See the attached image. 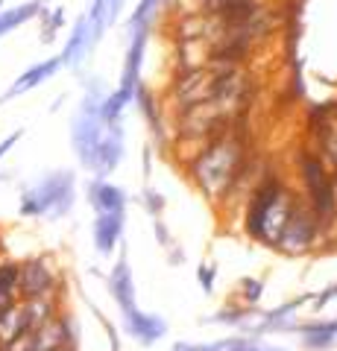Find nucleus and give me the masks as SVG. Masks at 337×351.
Returning <instances> with one entry per match:
<instances>
[{"label":"nucleus","instance_id":"f257e3e1","mask_svg":"<svg viewBox=\"0 0 337 351\" xmlns=\"http://www.w3.org/2000/svg\"><path fill=\"white\" fill-rule=\"evenodd\" d=\"M244 120L246 117L235 120L223 135H217L214 141H209V144H202L188 161H185L191 182L197 184V191L211 205L229 202V196L235 191L237 179H241L244 167L249 164V158H253V152H249V138L241 129Z\"/></svg>","mask_w":337,"mask_h":351},{"label":"nucleus","instance_id":"f03ea898","mask_svg":"<svg viewBox=\"0 0 337 351\" xmlns=\"http://www.w3.org/2000/svg\"><path fill=\"white\" fill-rule=\"evenodd\" d=\"M293 193L279 173H261V179L249 196L244 199V234L255 243L276 246V237L281 234V226L288 219Z\"/></svg>","mask_w":337,"mask_h":351},{"label":"nucleus","instance_id":"7ed1b4c3","mask_svg":"<svg viewBox=\"0 0 337 351\" xmlns=\"http://www.w3.org/2000/svg\"><path fill=\"white\" fill-rule=\"evenodd\" d=\"M77 205V176L71 170H50L32 184H24L18 214L24 219H62Z\"/></svg>","mask_w":337,"mask_h":351},{"label":"nucleus","instance_id":"20e7f679","mask_svg":"<svg viewBox=\"0 0 337 351\" xmlns=\"http://www.w3.org/2000/svg\"><path fill=\"white\" fill-rule=\"evenodd\" d=\"M299 179H302V199L311 208L317 219L325 228V240L329 243L332 232L337 228V184L332 170L320 161V156L314 149H305L299 156Z\"/></svg>","mask_w":337,"mask_h":351},{"label":"nucleus","instance_id":"39448f33","mask_svg":"<svg viewBox=\"0 0 337 351\" xmlns=\"http://www.w3.org/2000/svg\"><path fill=\"white\" fill-rule=\"evenodd\" d=\"M103 97H106L103 88L91 80L89 82V91H85L82 103L77 108V114H73V120H71V147H73V152H77V161L89 173L94 167L97 147H100L103 132H106V120L100 117Z\"/></svg>","mask_w":337,"mask_h":351},{"label":"nucleus","instance_id":"423d86ee","mask_svg":"<svg viewBox=\"0 0 337 351\" xmlns=\"http://www.w3.org/2000/svg\"><path fill=\"white\" fill-rule=\"evenodd\" d=\"M325 240V228L317 219V214L311 211L305 205V199L297 193L290 202V211H288V219L281 226V234L276 237V252L281 255H290V258H299V255H308L317 246H323Z\"/></svg>","mask_w":337,"mask_h":351},{"label":"nucleus","instance_id":"0eeeda50","mask_svg":"<svg viewBox=\"0 0 337 351\" xmlns=\"http://www.w3.org/2000/svg\"><path fill=\"white\" fill-rule=\"evenodd\" d=\"M62 295V269L53 255H30L18 269V302Z\"/></svg>","mask_w":337,"mask_h":351},{"label":"nucleus","instance_id":"6e6552de","mask_svg":"<svg viewBox=\"0 0 337 351\" xmlns=\"http://www.w3.org/2000/svg\"><path fill=\"white\" fill-rule=\"evenodd\" d=\"M32 351H59V348H80V322L71 311H62L45 322L38 331L30 334Z\"/></svg>","mask_w":337,"mask_h":351},{"label":"nucleus","instance_id":"1a4fd4ad","mask_svg":"<svg viewBox=\"0 0 337 351\" xmlns=\"http://www.w3.org/2000/svg\"><path fill=\"white\" fill-rule=\"evenodd\" d=\"M121 322H124V334L129 339H135L138 346H144V348L156 346L159 339L167 337L165 316L147 313V311H141V307H135V311H129V313H121Z\"/></svg>","mask_w":337,"mask_h":351},{"label":"nucleus","instance_id":"9d476101","mask_svg":"<svg viewBox=\"0 0 337 351\" xmlns=\"http://www.w3.org/2000/svg\"><path fill=\"white\" fill-rule=\"evenodd\" d=\"M106 284H108V293H112L117 311H121V313L135 311V307H138V299H135V278H132V267H129L126 252H121V255H117V261H115L112 272H108Z\"/></svg>","mask_w":337,"mask_h":351},{"label":"nucleus","instance_id":"9b49d317","mask_svg":"<svg viewBox=\"0 0 337 351\" xmlns=\"http://www.w3.org/2000/svg\"><path fill=\"white\" fill-rule=\"evenodd\" d=\"M62 71V59L59 56H50V59H41V62H36L32 68H27L24 73L18 76V80L6 88L3 94H0V106H3L6 100H15V97H21V94H27V91H32V88H38V85H45V82H50L53 76H56Z\"/></svg>","mask_w":337,"mask_h":351},{"label":"nucleus","instance_id":"f8f14e48","mask_svg":"<svg viewBox=\"0 0 337 351\" xmlns=\"http://www.w3.org/2000/svg\"><path fill=\"white\" fill-rule=\"evenodd\" d=\"M97 47L94 38H91V27H89V18L80 15L77 24H73L68 41H65V47L59 53L62 59V68H71V71H80V64L91 56V50Z\"/></svg>","mask_w":337,"mask_h":351},{"label":"nucleus","instance_id":"ddd939ff","mask_svg":"<svg viewBox=\"0 0 337 351\" xmlns=\"http://www.w3.org/2000/svg\"><path fill=\"white\" fill-rule=\"evenodd\" d=\"M85 196H89L94 214H126V193L108 179H91Z\"/></svg>","mask_w":337,"mask_h":351},{"label":"nucleus","instance_id":"4468645a","mask_svg":"<svg viewBox=\"0 0 337 351\" xmlns=\"http://www.w3.org/2000/svg\"><path fill=\"white\" fill-rule=\"evenodd\" d=\"M124 219L126 214H97L94 226H91V237H94V249L97 255H112V252L121 246L124 237Z\"/></svg>","mask_w":337,"mask_h":351},{"label":"nucleus","instance_id":"2eb2a0df","mask_svg":"<svg viewBox=\"0 0 337 351\" xmlns=\"http://www.w3.org/2000/svg\"><path fill=\"white\" fill-rule=\"evenodd\" d=\"M21 316H24V328L27 334L38 331L45 322H50L53 316H59L65 311L62 295H47V299H30V302H18Z\"/></svg>","mask_w":337,"mask_h":351},{"label":"nucleus","instance_id":"dca6fc26","mask_svg":"<svg viewBox=\"0 0 337 351\" xmlns=\"http://www.w3.org/2000/svg\"><path fill=\"white\" fill-rule=\"evenodd\" d=\"M45 12V0H27V3H18V6H9L0 12V38L15 32L18 27H24L27 21L38 18Z\"/></svg>","mask_w":337,"mask_h":351},{"label":"nucleus","instance_id":"f3484780","mask_svg":"<svg viewBox=\"0 0 337 351\" xmlns=\"http://www.w3.org/2000/svg\"><path fill=\"white\" fill-rule=\"evenodd\" d=\"M18 269H21V261L0 255V311L18 302Z\"/></svg>","mask_w":337,"mask_h":351},{"label":"nucleus","instance_id":"a211bd4d","mask_svg":"<svg viewBox=\"0 0 337 351\" xmlns=\"http://www.w3.org/2000/svg\"><path fill=\"white\" fill-rule=\"evenodd\" d=\"M253 313H255V307H244V304H226L220 307L217 313L211 316H202L200 325H232V328H244L249 319H253Z\"/></svg>","mask_w":337,"mask_h":351},{"label":"nucleus","instance_id":"6ab92c4d","mask_svg":"<svg viewBox=\"0 0 337 351\" xmlns=\"http://www.w3.org/2000/svg\"><path fill=\"white\" fill-rule=\"evenodd\" d=\"M24 334H27V328H24V316H21L18 302L12 307H3L0 311V348H6L9 343H15Z\"/></svg>","mask_w":337,"mask_h":351},{"label":"nucleus","instance_id":"aec40b11","mask_svg":"<svg viewBox=\"0 0 337 351\" xmlns=\"http://www.w3.org/2000/svg\"><path fill=\"white\" fill-rule=\"evenodd\" d=\"M223 351H285L281 346H273V343H267L264 337H226L223 339Z\"/></svg>","mask_w":337,"mask_h":351},{"label":"nucleus","instance_id":"412c9836","mask_svg":"<svg viewBox=\"0 0 337 351\" xmlns=\"http://www.w3.org/2000/svg\"><path fill=\"white\" fill-rule=\"evenodd\" d=\"M38 21H41V41L50 44L53 38H56V32L62 29V24H65V9L62 6L59 9H47L45 6V12L38 15Z\"/></svg>","mask_w":337,"mask_h":351},{"label":"nucleus","instance_id":"4be33fe9","mask_svg":"<svg viewBox=\"0 0 337 351\" xmlns=\"http://www.w3.org/2000/svg\"><path fill=\"white\" fill-rule=\"evenodd\" d=\"M261 295H264V281L261 278H244L237 284V304L255 307L261 302Z\"/></svg>","mask_w":337,"mask_h":351},{"label":"nucleus","instance_id":"5701e85b","mask_svg":"<svg viewBox=\"0 0 337 351\" xmlns=\"http://www.w3.org/2000/svg\"><path fill=\"white\" fill-rule=\"evenodd\" d=\"M161 0H141V3L135 6L132 18H129V29H138V27H153V15L159 9Z\"/></svg>","mask_w":337,"mask_h":351},{"label":"nucleus","instance_id":"b1692460","mask_svg":"<svg viewBox=\"0 0 337 351\" xmlns=\"http://www.w3.org/2000/svg\"><path fill=\"white\" fill-rule=\"evenodd\" d=\"M170 351H223V339L217 343H188V339H176Z\"/></svg>","mask_w":337,"mask_h":351},{"label":"nucleus","instance_id":"393cba45","mask_svg":"<svg viewBox=\"0 0 337 351\" xmlns=\"http://www.w3.org/2000/svg\"><path fill=\"white\" fill-rule=\"evenodd\" d=\"M197 281H200L202 293H214V281H217V267H214V263H200Z\"/></svg>","mask_w":337,"mask_h":351},{"label":"nucleus","instance_id":"a878e982","mask_svg":"<svg viewBox=\"0 0 337 351\" xmlns=\"http://www.w3.org/2000/svg\"><path fill=\"white\" fill-rule=\"evenodd\" d=\"M337 299V284H329V287H325V290H320V293H314V299H311V307H314V311H323V307H329L332 302Z\"/></svg>","mask_w":337,"mask_h":351},{"label":"nucleus","instance_id":"bb28decb","mask_svg":"<svg viewBox=\"0 0 337 351\" xmlns=\"http://www.w3.org/2000/svg\"><path fill=\"white\" fill-rule=\"evenodd\" d=\"M144 196H147V211L159 219V217H161V211H165V199H161V196H159L156 191H147Z\"/></svg>","mask_w":337,"mask_h":351},{"label":"nucleus","instance_id":"cd10ccee","mask_svg":"<svg viewBox=\"0 0 337 351\" xmlns=\"http://www.w3.org/2000/svg\"><path fill=\"white\" fill-rule=\"evenodd\" d=\"M3 9H6V6H3V0H0V12H3Z\"/></svg>","mask_w":337,"mask_h":351}]
</instances>
